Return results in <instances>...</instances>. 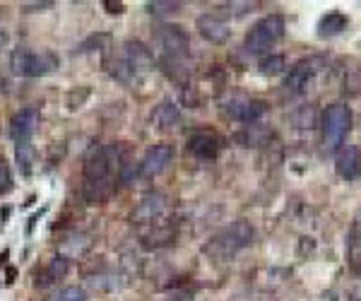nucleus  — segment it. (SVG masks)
Masks as SVG:
<instances>
[{"instance_id": "25", "label": "nucleus", "mask_w": 361, "mask_h": 301, "mask_svg": "<svg viewBox=\"0 0 361 301\" xmlns=\"http://www.w3.org/2000/svg\"><path fill=\"white\" fill-rule=\"evenodd\" d=\"M5 42H8V32H5V29L0 27V49L5 46Z\"/></svg>"}, {"instance_id": "11", "label": "nucleus", "mask_w": 361, "mask_h": 301, "mask_svg": "<svg viewBox=\"0 0 361 301\" xmlns=\"http://www.w3.org/2000/svg\"><path fill=\"white\" fill-rule=\"evenodd\" d=\"M224 111L238 123H255L267 113V104L263 99H241V97H236V99L226 102Z\"/></svg>"}, {"instance_id": "15", "label": "nucleus", "mask_w": 361, "mask_h": 301, "mask_svg": "<svg viewBox=\"0 0 361 301\" xmlns=\"http://www.w3.org/2000/svg\"><path fill=\"white\" fill-rule=\"evenodd\" d=\"M195 29L209 44H224L229 39V27L219 15H200L195 22Z\"/></svg>"}, {"instance_id": "7", "label": "nucleus", "mask_w": 361, "mask_h": 301, "mask_svg": "<svg viewBox=\"0 0 361 301\" xmlns=\"http://www.w3.org/2000/svg\"><path fill=\"white\" fill-rule=\"evenodd\" d=\"M320 70V61L318 58H304L299 61L296 66L289 70V75L284 78V92L289 97H299V94H306L308 90L316 82V75Z\"/></svg>"}, {"instance_id": "24", "label": "nucleus", "mask_w": 361, "mask_h": 301, "mask_svg": "<svg viewBox=\"0 0 361 301\" xmlns=\"http://www.w3.org/2000/svg\"><path fill=\"white\" fill-rule=\"evenodd\" d=\"M180 8L178 3H147V10L152 15H169V13H176Z\"/></svg>"}, {"instance_id": "13", "label": "nucleus", "mask_w": 361, "mask_h": 301, "mask_svg": "<svg viewBox=\"0 0 361 301\" xmlns=\"http://www.w3.org/2000/svg\"><path fill=\"white\" fill-rule=\"evenodd\" d=\"M39 109L34 106H27L22 109V111H17L13 116V121H10V135L15 137V142H29V137L34 135V130L39 128Z\"/></svg>"}, {"instance_id": "6", "label": "nucleus", "mask_w": 361, "mask_h": 301, "mask_svg": "<svg viewBox=\"0 0 361 301\" xmlns=\"http://www.w3.org/2000/svg\"><path fill=\"white\" fill-rule=\"evenodd\" d=\"M352 128V111L347 104H330L323 113V145L328 152H337L345 145V137Z\"/></svg>"}, {"instance_id": "20", "label": "nucleus", "mask_w": 361, "mask_h": 301, "mask_svg": "<svg viewBox=\"0 0 361 301\" xmlns=\"http://www.w3.org/2000/svg\"><path fill=\"white\" fill-rule=\"evenodd\" d=\"M349 256H352V263L357 265L361 260V219H357L352 227V236H349Z\"/></svg>"}, {"instance_id": "8", "label": "nucleus", "mask_w": 361, "mask_h": 301, "mask_svg": "<svg viewBox=\"0 0 361 301\" xmlns=\"http://www.w3.org/2000/svg\"><path fill=\"white\" fill-rule=\"evenodd\" d=\"M166 207L169 202L164 193H147L137 202L135 212H133V222L142 224V227H159L166 215Z\"/></svg>"}, {"instance_id": "18", "label": "nucleus", "mask_w": 361, "mask_h": 301, "mask_svg": "<svg viewBox=\"0 0 361 301\" xmlns=\"http://www.w3.org/2000/svg\"><path fill=\"white\" fill-rule=\"evenodd\" d=\"M347 17L342 13H328L325 17H320L318 22V34L320 37H337L347 29Z\"/></svg>"}, {"instance_id": "23", "label": "nucleus", "mask_w": 361, "mask_h": 301, "mask_svg": "<svg viewBox=\"0 0 361 301\" xmlns=\"http://www.w3.org/2000/svg\"><path fill=\"white\" fill-rule=\"evenodd\" d=\"M13 188V176H10V166L0 157V193H8Z\"/></svg>"}, {"instance_id": "14", "label": "nucleus", "mask_w": 361, "mask_h": 301, "mask_svg": "<svg viewBox=\"0 0 361 301\" xmlns=\"http://www.w3.org/2000/svg\"><path fill=\"white\" fill-rule=\"evenodd\" d=\"M335 169H337V173H340L342 178H347V181L359 178V173H361V152H359V147H354V145H342V147L337 149Z\"/></svg>"}, {"instance_id": "22", "label": "nucleus", "mask_w": 361, "mask_h": 301, "mask_svg": "<svg viewBox=\"0 0 361 301\" xmlns=\"http://www.w3.org/2000/svg\"><path fill=\"white\" fill-rule=\"evenodd\" d=\"M51 301H87V294L82 287H63Z\"/></svg>"}, {"instance_id": "1", "label": "nucleus", "mask_w": 361, "mask_h": 301, "mask_svg": "<svg viewBox=\"0 0 361 301\" xmlns=\"http://www.w3.org/2000/svg\"><path fill=\"white\" fill-rule=\"evenodd\" d=\"M123 145H104L85 159L82 193L92 205H104L116 190V178L123 169Z\"/></svg>"}, {"instance_id": "10", "label": "nucleus", "mask_w": 361, "mask_h": 301, "mask_svg": "<svg viewBox=\"0 0 361 301\" xmlns=\"http://www.w3.org/2000/svg\"><path fill=\"white\" fill-rule=\"evenodd\" d=\"M159 37V44L164 49V56L169 58H188V46H190V37L183 27L178 25H164L157 32Z\"/></svg>"}, {"instance_id": "19", "label": "nucleus", "mask_w": 361, "mask_h": 301, "mask_svg": "<svg viewBox=\"0 0 361 301\" xmlns=\"http://www.w3.org/2000/svg\"><path fill=\"white\" fill-rule=\"evenodd\" d=\"M284 68H287V58L279 56V54H270V56H263L258 63V70L267 75V78H272V75H279L284 73Z\"/></svg>"}, {"instance_id": "21", "label": "nucleus", "mask_w": 361, "mask_h": 301, "mask_svg": "<svg viewBox=\"0 0 361 301\" xmlns=\"http://www.w3.org/2000/svg\"><path fill=\"white\" fill-rule=\"evenodd\" d=\"M17 161L22 166V173H29L32 171V164H34V149L29 142H20L17 145Z\"/></svg>"}, {"instance_id": "26", "label": "nucleus", "mask_w": 361, "mask_h": 301, "mask_svg": "<svg viewBox=\"0 0 361 301\" xmlns=\"http://www.w3.org/2000/svg\"><path fill=\"white\" fill-rule=\"evenodd\" d=\"M5 258H8V251H5V253H3V256H0V263H3V260H5Z\"/></svg>"}, {"instance_id": "5", "label": "nucleus", "mask_w": 361, "mask_h": 301, "mask_svg": "<svg viewBox=\"0 0 361 301\" xmlns=\"http://www.w3.org/2000/svg\"><path fill=\"white\" fill-rule=\"evenodd\" d=\"M284 27L287 25H284L282 15H267L248 29L243 46H246L248 54H265L284 37Z\"/></svg>"}, {"instance_id": "27", "label": "nucleus", "mask_w": 361, "mask_h": 301, "mask_svg": "<svg viewBox=\"0 0 361 301\" xmlns=\"http://www.w3.org/2000/svg\"><path fill=\"white\" fill-rule=\"evenodd\" d=\"M0 90H3V80H0Z\"/></svg>"}, {"instance_id": "17", "label": "nucleus", "mask_w": 361, "mask_h": 301, "mask_svg": "<svg viewBox=\"0 0 361 301\" xmlns=\"http://www.w3.org/2000/svg\"><path fill=\"white\" fill-rule=\"evenodd\" d=\"M68 273V258H54L49 265L42 270V273H37V287H49L54 285L56 280H61V277H66Z\"/></svg>"}, {"instance_id": "9", "label": "nucleus", "mask_w": 361, "mask_h": 301, "mask_svg": "<svg viewBox=\"0 0 361 301\" xmlns=\"http://www.w3.org/2000/svg\"><path fill=\"white\" fill-rule=\"evenodd\" d=\"M171 159H173V147H171V145H166V142L154 145V147H149L147 154L140 159L137 176L145 178V181H149V178L159 176V173L164 171L169 164H171Z\"/></svg>"}, {"instance_id": "2", "label": "nucleus", "mask_w": 361, "mask_h": 301, "mask_svg": "<svg viewBox=\"0 0 361 301\" xmlns=\"http://www.w3.org/2000/svg\"><path fill=\"white\" fill-rule=\"evenodd\" d=\"M253 236H255V231L246 219H236L234 224L217 231V234L207 241L205 253L214 260H229V258H234L236 253H241L243 248H248L253 244Z\"/></svg>"}, {"instance_id": "4", "label": "nucleus", "mask_w": 361, "mask_h": 301, "mask_svg": "<svg viewBox=\"0 0 361 301\" xmlns=\"http://www.w3.org/2000/svg\"><path fill=\"white\" fill-rule=\"evenodd\" d=\"M58 66H61V58L49 49H15L13 56H10V68L20 78H44L49 73H56Z\"/></svg>"}, {"instance_id": "3", "label": "nucleus", "mask_w": 361, "mask_h": 301, "mask_svg": "<svg viewBox=\"0 0 361 301\" xmlns=\"http://www.w3.org/2000/svg\"><path fill=\"white\" fill-rule=\"evenodd\" d=\"M154 66V56L142 42H126L114 56L111 75L121 82H133Z\"/></svg>"}, {"instance_id": "16", "label": "nucleus", "mask_w": 361, "mask_h": 301, "mask_svg": "<svg viewBox=\"0 0 361 301\" xmlns=\"http://www.w3.org/2000/svg\"><path fill=\"white\" fill-rule=\"evenodd\" d=\"M152 123L159 130H173V128H178V123H180L178 109L173 106V104H169V102L161 104V106H157V111L152 113Z\"/></svg>"}, {"instance_id": "12", "label": "nucleus", "mask_w": 361, "mask_h": 301, "mask_svg": "<svg viewBox=\"0 0 361 301\" xmlns=\"http://www.w3.org/2000/svg\"><path fill=\"white\" fill-rule=\"evenodd\" d=\"M222 149V140L214 130H195L188 137V152L197 159H214Z\"/></svg>"}]
</instances>
